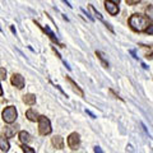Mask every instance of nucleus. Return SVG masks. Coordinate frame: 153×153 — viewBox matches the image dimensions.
Segmentation results:
<instances>
[{
    "instance_id": "nucleus-12",
    "label": "nucleus",
    "mask_w": 153,
    "mask_h": 153,
    "mask_svg": "<svg viewBox=\"0 0 153 153\" xmlns=\"http://www.w3.org/2000/svg\"><path fill=\"white\" fill-rule=\"evenodd\" d=\"M26 116H27V119L30 121H36V120H38V114L35 111V110H32V108H30L28 111L26 112Z\"/></svg>"
},
{
    "instance_id": "nucleus-16",
    "label": "nucleus",
    "mask_w": 153,
    "mask_h": 153,
    "mask_svg": "<svg viewBox=\"0 0 153 153\" xmlns=\"http://www.w3.org/2000/svg\"><path fill=\"white\" fill-rule=\"evenodd\" d=\"M96 55H97V56H98V59H100V60H101V61H102V64H103L105 66H108V63H107V61H106V60H105V57H103V54H102V52H100V51H97V52H96Z\"/></svg>"
},
{
    "instance_id": "nucleus-8",
    "label": "nucleus",
    "mask_w": 153,
    "mask_h": 153,
    "mask_svg": "<svg viewBox=\"0 0 153 153\" xmlns=\"http://www.w3.org/2000/svg\"><path fill=\"white\" fill-rule=\"evenodd\" d=\"M51 143H52V146H54L56 149H63L64 148V139L60 135H55L51 139Z\"/></svg>"
},
{
    "instance_id": "nucleus-17",
    "label": "nucleus",
    "mask_w": 153,
    "mask_h": 153,
    "mask_svg": "<svg viewBox=\"0 0 153 153\" xmlns=\"http://www.w3.org/2000/svg\"><path fill=\"white\" fill-rule=\"evenodd\" d=\"M22 149H23V152H25V153H36L33 148L28 147V146H26V144H23V146H22Z\"/></svg>"
},
{
    "instance_id": "nucleus-18",
    "label": "nucleus",
    "mask_w": 153,
    "mask_h": 153,
    "mask_svg": "<svg viewBox=\"0 0 153 153\" xmlns=\"http://www.w3.org/2000/svg\"><path fill=\"white\" fill-rule=\"evenodd\" d=\"M7 78V70L4 68H0V80H5Z\"/></svg>"
},
{
    "instance_id": "nucleus-7",
    "label": "nucleus",
    "mask_w": 153,
    "mask_h": 153,
    "mask_svg": "<svg viewBox=\"0 0 153 153\" xmlns=\"http://www.w3.org/2000/svg\"><path fill=\"white\" fill-rule=\"evenodd\" d=\"M40 27L42 28V31H44V32L46 33V35H47V36H49V37H50V40H51L52 42H55V44H57V45H59V46H61V47H63V45H61V44H60V42H59V40H57V37L55 36V33H54V32H52V31L50 30V28H49V27H47V26H46V27H42V26H40Z\"/></svg>"
},
{
    "instance_id": "nucleus-9",
    "label": "nucleus",
    "mask_w": 153,
    "mask_h": 153,
    "mask_svg": "<svg viewBox=\"0 0 153 153\" xmlns=\"http://www.w3.org/2000/svg\"><path fill=\"white\" fill-rule=\"evenodd\" d=\"M18 125H12V126H7L5 128V138H12L16 135V133L18 131Z\"/></svg>"
},
{
    "instance_id": "nucleus-13",
    "label": "nucleus",
    "mask_w": 153,
    "mask_h": 153,
    "mask_svg": "<svg viewBox=\"0 0 153 153\" xmlns=\"http://www.w3.org/2000/svg\"><path fill=\"white\" fill-rule=\"evenodd\" d=\"M66 80H68V82L70 83V85H71V87H73V89L75 91V92H76V93H78V94L80 96V97H83V96H84V93H83V91H82V89H80V88L78 87V85H76V84L74 83V80H73V79H71V78H69V76H66Z\"/></svg>"
},
{
    "instance_id": "nucleus-4",
    "label": "nucleus",
    "mask_w": 153,
    "mask_h": 153,
    "mask_svg": "<svg viewBox=\"0 0 153 153\" xmlns=\"http://www.w3.org/2000/svg\"><path fill=\"white\" fill-rule=\"evenodd\" d=\"M119 0L117 1H112V0H106L105 1V7H106V10L111 14V16H116L119 13Z\"/></svg>"
},
{
    "instance_id": "nucleus-21",
    "label": "nucleus",
    "mask_w": 153,
    "mask_h": 153,
    "mask_svg": "<svg viewBox=\"0 0 153 153\" xmlns=\"http://www.w3.org/2000/svg\"><path fill=\"white\" fill-rule=\"evenodd\" d=\"M146 32H147V33H149V35H152V33H153V27H152V25L147 28V31H146Z\"/></svg>"
},
{
    "instance_id": "nucleus-6",
    "label": "nucleus",
    "mask_w": 153,
    "mask_h": 153,
    "mask_svg": "<svg viewBox=\"0 0 153 153\" xmlns=\"http://www.w3.org/2000/svg\"><path fill=\"white\" fill-rule=\"evenodd\" d=\"M10 82H12L13 85H16L18 89H22L23 87H25V78H23L21 74H13Z\"/></svg>"
},
{
    "instance_id": "nucleus-5",
    "label": "nucleus",
    "mask_w": 153,
    "mask_h": 153,
    "mask_svg": "<svg viewBox=\"0 0 153 153\" xmlns=\"http://www.w3.org/2000/svg\"><path fill=\"white\" fill-rule=\"evenodd\" d=\"M80 144V138H79V134L76 133H71L69 138H68V146L71 148V149H76Z\"/></svg>"
},
{
    "instance_id": "nucleus-23",
    "label": "nucleus",
    "mask_w": 153,
    "mask_h": 153,
    "mask_svg": "<svg viewBox=\"0 0 153 153\" xmlns=\"http://www.w3.org/2000/svg\"><path fill=\"white\" fill-rule=\"evenodd\" d=\"M3 94V88H1V85H0V96Z\"/></svg>"
},
{
    "instance_id": "nucleus-20",
    "label": "nucleus",
    "mask_w": 153,
    "mask_h": 153,
    "mask_svg": "<svg viewBox=\"0 0 153 153\" xmlns=\"http://www.w3.org/2000/svg\"><path fill=\"white\" fill-rule=\"evenodd\" d=\"M128 153H135V151H134V148H133L130 144L128 146Z\"/></svg>"
},
{
    "instance_id": "nucleus-3",
    "label": "nucleus",
    "mask_w": 153,
    "mask_h": 153,
    "mask_svg": "<svg viewBox=\"0 0 153 153\" xmlns=\"http://www.w3.org/2000/svg\"><path fill=\"white\" fill-rule=\"evenodd\" d=\"M18 116V112H17V110L14 106H8L4 108V111H3V120L5 121L7 124H12L16 121V119Z\"/></svg>"
},
{
    "instance_id": "nucleus-10",
    "label": "nucleus",
    "mask_w": 153,
    "mask_h": 153,
    "mask_svg": "<svg viewBox=\"0 0 153 153\" xmlns=\"http://www.w3.org/2000/svg\"><path fill=\"white\" fill-rule=\"evenodd\" d=\"M23 102H25L26 105H30V106H32V105L36 103V96L32 94V93L25 94V96H23Z\"/></svg>"
},
{
    "instance_id": "nucleus-22",
    "label": "nucleus",
    "mask_w": 153,
    "mask_h": 153,
    "mask_svg": "<svg viewBox=\"0 0 153 153\" xmlns=\"http://www.w3.org/2000/svg\"><path fill=\"white\" fill-rule=\"evenodd\" d=\"M94 153H103V151L100 147H94Z\"/></svg>"
},
{
    "instance_id": "nucleus-1",
    "label": "nucleus",
    "mask_w": 153,
    "mask_h": 153,
    "mask_svg": "<svg viewBox=\"0 0 153 153\" xmlns=\"http://www.w3.org/2000/svg\"><path fill=\"white\" fill-rule=\"evenodd\" d=\"M151 25L152 23L149 19L144 16H142V14H133V16L129 18V26L131 27L133 31H137V32L147 31V28Z\"/></svg>"
},
{
    "instance_id": "nucleus-14",
    "label": "nucleus",
    "mask_w": 153,
    "mask_h": 153,
    "mask_svg": "<svg viewBox=\"0 0 153 153\" xmlns=\"http://www.w3.org/2000/svg\"><path fill=\"white\" fill-rule=\"evenodd\" d=\"M9 142H8V139L5 137H0V149L1 151H4V152H7V151H9Z\"/></svg>"
},
{
    "instance_id": "nucleus-19",
    "label": "nucleus",
    "mask_w": 153,
    "mask_h": 153,
    "mask_svg": "<svg viewBox=\"0 0 153 153\" xmlns=\"http://www.w3.org/2000/svg\"><path fill=\"white\" fill-rule=\"evenodd\" d=\"M139 0H126V4H130V5H134V4H138Z\"/></svg>"
},
{
    "instance_id": "nucleus-15",
    "label": "nucleus",
    "mask_w": 153,
    "mask_h": 153,
    "mask_svg": "<svg viewBox=\"0 0 153 153\" xmlns=\"http://www.w3.org/2000/svg\"><path fill=\"white\" fill-rule=\"evenodd\" d=\"M89 9H91V10H92V12L94 13V16H96V17H97V18L100 19V21H101V22H103V23H105V25H106V26H107V27L110 28V30H111V31H112V28H111V26H110V25H108V23H106V22H105V21H103V18H102V16H101V14H100V13H98V12H97V10H96V9L93 8V5H89Z\"/></svg>"
},
{
    "instance_id": "nucleus-2",
    "label": "nucleus",
    "mask_w": 153,
    "mask_h": 153,
    "mask_svg": "<svg viewBox=\"0 0 153 153\" xmlns=\"http://www.w3.org/2000/svg\"><path fill=\"white\" fill-rule=\"evenodd\" d=\"M51 123L46 116H38V131L41 135H47L51 133Z\"/></svg>"
},
{
    "instance_id": "nucleus-11",
    "label": "nucleus",
    "mask_w": 153,
    "mask_h": 153,
    "mask_svg": "<svg viewBox=\"0 0 153 153\" xmlns=\"http://www.w3.org/2000/svg\"><path fill=\"white\" fill-rule=\"evenodd\" d=\"M19 139H21L22 143H30L32 140V137H31V134L30 133H27V131H19Z\"/></svg>"
}]
</instances>
